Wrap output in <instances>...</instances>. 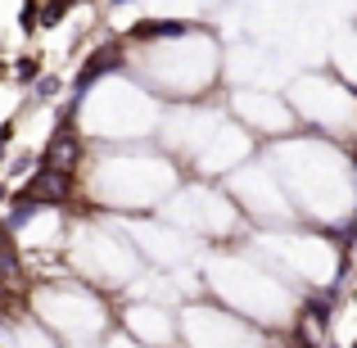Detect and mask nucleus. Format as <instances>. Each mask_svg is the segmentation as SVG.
Returning <instances> with one entry per match:
<instances>
[{
	"label": "nucleus",
	"instance_id": "nucleus-3",
	"mask_svg": "<svg viewBox=\"0 0 357 348\" xmlns=\"http://www.w3.org/2000/svg\"><path fill=\"white\" fill-rule=\"evenodd\" d=\"M114 68H122V54L114 50V45H105V50H96V54H91V63H86V68L77 73V96H82V91H86V86H91L96 77H105V73H114ZM77 96H73V100H77Z\"/></svg>",
	"mask_w": 357,
	"mask_h": 348
},
{
	"label": "nucleus",
	"instance_id": "nucleus-13",
	"mask_svg": "<svg viewBox=\"0 0 357 348\" xmlns=\"http://www.w3.org/2000/svg\"><path fill=\"white\" fill-rule=\"evenodd\" d=\"M0 199H5V186H0Z\"/></svg>",
	"mask_w": 357,
	"mask_h": 348
},
{
	"label": "nucleus",
	"instance_id": "nucleus-4",
	"mask_svg": "<svg viewBox=\"0 0 357 348\" xmlns=\"http://www.w3.org/2000/svg\"><path fill=\"white\" fill-rule=\"evenodd\" d=\"M303 321L317 326V331H326V326H331V294L307 298V303H303Z\"/></svg>",
	"mask_w": 357,
	"mask_h": 348
},
{
	"label": "nucleus",
	"instance_id": "nucleus-15",
	"mask_svg": "<svg viewBox=\"0 0 357 348\" xmlns=\"http://www.w3.org/2000/svg\"><path fill=\"white\" fill-rule=\"evenodd\" d=\"M353 348H357V344H353Z\"/></svg>",
	"mask_w": 357,
	"mask_h": 348
},
{
	"label": "nucleus",
	"instance_id": "nucleus-10",
	"mask_svg": "<svg viewBox=\"0 0 357 348\" xmlns=\"http://www.w3.org/2000/svg\"><path fill=\"white\" fill-rule=\"evenodd\" d=\"M14 73H18L23 82H32L36 73H41V63H36V59H18V68H14Z\"/></svg>",
	"mask_w": 357,
	"mask_h": 348
},
{
	"label": "nucleus",
	"instance_id": "nucleus-1",
	"mask_svg": "<svg viewBox=\"0 0 357 348\" xmlns=\"http://www.w3.org/2000/svg\"><path fill=\"white\" fill-rule=\"evenodd\" d=\"M23 195H32L41 204H63V195H68V167H36V176L27 181Z\"/></svg>",
	"mask_w": 357,
	"mask_h": 348
},
{
	"label": "nucleus",
	"instance_id": "nucleus-7",
	"mask_svg": "<svg viewBox=\"0 0 357 348\" xmlns=\"http://www.w3.org/2000/svg\"><path fill=\"white\" fill-rule=\"evenodd\" d=\"M181 23H154V27H136V36H181Z\"/></svg>",
	"mask_w": 357,
	"mask_h": 348
},
{
	"label": "nucleus",
	"instance_id": "nucleus-6",
	"mask_svg": "<svg viewBox=\"0 0 357 348\" xmlns=\"http://www.w3.org/2000/svg\"><path fill=\"white\" fill-rule=\"evenodd\" d=\"M68 5H73V0H50V5L41 9V23H36V27H54L63 14H68Z\"/></svg>",
	"mask_w": 357,
	"mask_h": 348
},
{
	"label": "nucleus",
	"instance_id": "nucleus-2",
	"mask_svg": "<svg viewBox=\"0 0 357 348\" xmlns=\"http://www.w3.org/2000/svg\"><path fill=\"white\" fill-rule=\"evenodd\" d=\"M36 163H41V167H73V163H77V140H73V131L68 127L54 131V140L45 145V154L36 158Z\"/></svg>",
	"mask_w": 357,
	"mask_h": 348
},
{
	"label": "nucleus",
	"instance_id": "nucleus-14",
	"mask_svg": "<svg viewBox=\"0 0 357 348\" xmlns=\"http://www.w3.org/2000/svg\"><path fill=\"white\" fill-rule=\"evenodd\" d=\"M326 348H335V344H326Z\"/></svg>",
	"mask_w": 357,
	"mask_h": 348
},
{
	"label": "nucleus",
	"instance_id": "nucleus-8",
	"mask_svg": "<svg viewBox=\"0 0 357 348\" xmlns=\"http://www.w3.org/2000/svg\"><path fill=\"white\" fill-rule=\"evenodd\" d=\"M36 23H41V5H36V0H27V5L18 9V27L27 32V27H36Z\"/></svg>",
	"mask_w": 357,
	"mask_h": 348
},
{
	"label": "nucleus",
	"instance_id": "nucleus-9",
	"mask_svg": "<svg viewBox=\"0 0 357 348\" xmlns=\"http://www.w3.org/2000/svg\"><path fill=\"white\" fill-rule=\"evenodd\" d=\"M14 271H18V258H14V253L5 249V244H0V280H9Z\"/></svg>",
	"mask_w": 357,
	"mask_h": 348
},
{
	"label": "nucleus",
	"instance_id": "nucleus-11",
	"mask_svg": "<svg viewBox=\"0 0 357 348\" xmlns=\"http://www.w3.org/2000/svg\"><path fill=\"white\" fill-rule=\"evenodd\" d=\"M54 91H59V82H54V77H45V82H41V86H36V100H50V96H54Z\"/></svg>",
	"mask_w": 357,
	"mask_h": 348
},
{
	"label": "nucleus",
	"instance_id": "nucleus-5",
	"mask_svg": "<svg viewBox=\"0 0 357 348\" xmlns=\"http://www.w3.org/2000/svg\"><path fill=\"white\" fill-rule=\"evenodd\" d=\"M36 213H41V199H32V195H18V209L5 218V227H9V231H18L23 222H32Z\"/></svg>",
	"mask_w": 357,
	"mask_h": 348
},
{
	"label": "nucleus",
	"instance_id": "nucleus-12",
	"mask_svg": "<svg viewBox=\"0 0 357 348\" xmlns=\"http://www.w3.org/2000/svg\"><path fill=\"white\" fill-rule=\"evenodd\" d=\"M0 158H5V140H0Z\"/></svg>",
	"mask_w": 357,
	"mask_h": 348
}]
</instances>
